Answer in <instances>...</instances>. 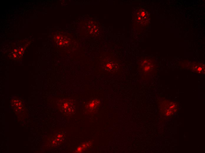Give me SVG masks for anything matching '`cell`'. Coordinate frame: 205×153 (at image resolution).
Masks as SVG:
<instances>
[{"label": "cell", "mask_w": 205, "mask_h": 153, "mask_svg": "<svg viewBox=\"0 0 205 153\" xmlns=\"http://www.w3.org/2000/svg\"><path fill=\"white\" fill-rule=\"evenodd\" d=\"M163 112L166 116H170L176 111L177 105L173 102L166 101L163 102L162 105Z\"/></svg>", "instance_id": "1"}, {"label": "cell", "mask_w": 205, "mask_h": 153, "mask_svg": "<svg viewBox=\"0 0 205 153\" xmlns=\"http://www.w3.org/2000/svg\"><path fill=\"white\" fill-rule=\"evenodd\" d=\"M146 63V64L145 63V64L142 65L141 67L142 72L147 75L151 74L153 72V67L152 65L151 64L147 62Z\"/></svg>", "instance_id": "2"}, {"label": "cell", "mask_w": 205, "mask_h": 153, "mask_svg": "<svg viewBox=\"0 0 205 153\" xmlns=\"http://www.w3.org/2000/svg\"><path fill=\"white\" fill-rule=\"evenodd\" d=\"M100 103V101L99 99H94L89 103L87 108L90 110H95L99 107Z\"/></svg>", "instance_id": "3"}]
</instances>
